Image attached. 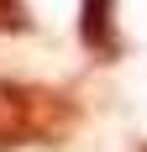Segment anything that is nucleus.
I'll return each mask as SVG.
<instances>
[{
  "instance_id": "f257e3e1",
  "label": "nucleus",
  "mask_w": 147,
  "mask_h": 152,
  "mask_svg": "<svg viewBox=\"0 0 147 152\" xmlns=\"http://www.w3.org/2000/svg\"><path fill=\"white\" fill-rule=\"evenodd\" d=\"M79 131L74 94L26 84V79H0V152L21 147H63Z\"/></svg>"
},
{
  "instance_id": "f03ea898",
  "label": "nucleus",
  "mask_w": 147,
  "mask_h": 152,
  "mask_svg": "<svg viewBox=\"0 0 147 152\" xmlns=\"http://www.w3.org/2000/svg\"><path fill=\"white\" fill-rule=\"evenodd\" d=\"M79 47L95 63H121L126 37L116 21V0H79Z\"/></svg>"
},
{
  "instance_id": "7ed1b4c3",
  "label": "nucleus",
  "mask_w": 147,
  "mask_h": 152,
  "mask_svg": "<svg viewBox=\"0 0 147 152\" xmlns=\"http://www.w3.org/2000/svg\"><path fill=\"white\" fill-rule=\"evenodd\" d=\"M0 31H5V37L32 31V11H26V0H0Z\"/></svg>"
}]
</instances>
